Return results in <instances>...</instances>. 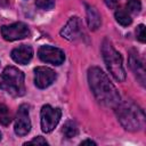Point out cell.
<instances>
[{
    "label": "cell",
    "mask_w": 146,
    "mask_h": 146,
    "mask_svg": "<svg viewBox=\"0 0 146 146\" xmlns=\"http://www.w3.org/2000/svg\"><path fill=\"white\" fill-rule=\"evenodd\" d=\"M88 81L92 94L102 105L115 108L121 102L119 91L102 68L97 66L90 67L88 70Z\"/></svg>",
    "instance_id": "obj_1"
},
{
    "label": "cell",
    "mask_w": 146,
    "mask_h": 146,
    "mask_svg": "<svg viewBox=\"0 0 146 146\" xmlns=\"http://www.w3.org/2000/svg\"><path fill=\"white\" fill-rule=\"evenodd\" d=\"M116 116L122 127L128 131H139L145 125V113L130 100L120 102L116 105Z\"/></svg>",
    "instance_id": "obj_2"
},
{
    "label": "cell",
    "mask_w": 146,
    "mask_h": 146,
    "mask_svg": "<svg viewBox=\"0 0 146 146\" xmlns=\"http://www.w3.org/2000/svg\"><path fill=\"white\" fill-rule=\"evenodd\" d=\"M0 89L13 97H21L25 94L24 73L14 66L5 67L0 76Z\"/></svg>",
    "instance_id": "obj_3"
},
{
    "label": "cell",
    "mask_w": 146,
    "mask_h": 146,
    "mask_svg": "<svg viewBox=\"0 0 146 146\" xmlns=\"http://www.w3.org/2000/svg\"><path fill=\"white\" fill-rule=\"evenodd\" d=\"M102 54H103L104 62H105L110 73L113 75V78L119 82L124 81L125 71H124V67L122 64V57H121L120 52H117L114 49V47L107 39H105L102 44Z\"/></svg>",
    "instance_id": "obj_4"
},
{
    "label": "cell",
    "mask_w": 146,
    "mask_h": 146,
    "mask_svg": "<svg viewBox=\"0 0 146 146\" xmlns=\"http://www.w3.org/2000/svg\"><path fill=\"white\" fill-rule=\"evenodd\" d=\"M41 129L43 132H50L58 124L62 110L58 107H51L50 105H43L41 108Z\"/></svg>",
    "instance_id": "obj_5"
},
{
    "label": "cell",
    "mask_w": 146,
    "mask_h": 146,
    "mask_svg": "<svg viewBox=\"0 0 146 146\" xmlns=\"http://www.w3.org/2000/svg\"><path fill=\"white\" fill-rule=\"evenodd\" d=\"M1 34L7 41H15L29 36L30 31L26 24L22 22H16L10 25H3L1 27Z\"/></svg>",
    "instance_id": "obj_6"
},
{
    "label": "cell",
    "mask_w": 146,
    "mask_h": 146,
    "mask_svg": "<svg viewBox=\"0 0 146 146\" xmlns=\"http://www.w3.org/2000/svg\"><path fill=\"white\" fill-rule=\"evenodd\" d=\"M31 130V120L29 105L22 104L18 107L17 115L15 119V133L18 136H25Z\"/></svg>",
    "instance_id": "obj_7"
},
{
    "label": "cell",
    "mask_w": 146,
    "mask_h": 146,
    "mask_svg": "<svg viewBox=\"0 0 146 146\" xmlns=\"http://www.w3.org/2000/svg\"><path fill=\"white\" fill-rule=\"evenodd\" d=\"M38 56L42 62H46L52 65H60L65 59L64 52L59 48H56L52 46H41L39 48Z\"/></svg>",
    "instance_id": "obj_8"
},
{
    "label": "cell",
    "mask_w": 146,
    "mask_h": 146,
    "mask_svg": "<svg viewBox=\"0 0 146 146\" xmlns=\"http://www.w3.org/2000/svg\"><path fill=\"white\" fill-rule=\"evenodd\" d=\"M56 80V73L46 66H38L34 68V83L38 88L44 89L52 84Z\"/></svg>",
    "instance_id": "obj_9"
},
{
    "label": "cell",
    "mask_w": 146,
    "mask_h": 146,
    "mask_svg": "<svg viewBox=\"0 0 146 146\" xmlns=\"http://www.w3.org/2000/svg\"><path fill=\"white\" fill-rule=\"evenodd\" d=\"M82 34V24L79 17H71L60 31V35L70 41L76 40Z\"/></svg>",
    "instance_id": "obj_10"
},
{
    "label": "cell",
    "mask_w": 146,
    "mask_h": 146,
    "mask_svg": "<svg viewBox=\"0 0 146 146\" xmlns=\"http://www.w3.org/2000/svg\"><path fill=\"white\" fill-rule=\"evenodd\" d=\"M10 56H11V58L16 63L25 65V64H27L32 59V57H33V49L30 46L22 44V46L17 47V48L13 49Z\"/></svg>",
    "instance_id": "obj_11"
},
{
    "label": "cell",
    "mask_w": 146,
    "mask_h": 146,
    "mask_svg": "<svg viewBox=\"0 0 146 146\" xmlns=\"http://www.w3.org/2000/svg\"><path fill=\"white\" fill-rule=\"evenodd\" d=\"M129 66L132 70V72L135 73V75L138 79V81L144 86L145 84V68H144V64L140 60V58L137 55V52H135V51H131L130 55H129Z\"/></svg>",
    "instance_id": "obj_12"
},
{
    "label": "cell",
    "mask_w": 146,
    "mask_h": 146,
    "mask_svg": "<svg viewBox=\"0 0 146 146\" xmlns=\"http://www.w3.org/2000/svg\"><path fill=\"white\" fill-rule=\"evenodd\" d=\"M86 13H87V23H88L89 29L97 30L102 24L100 14L94 6L87 5V3H86Z\"/></svg>",
    "instance_id": "obj_13"
},
{
    "label": "cell",
    "mask_w": 146,
    "mask_h": 146,
    "mask_svg": "<svg viewBox=\"0 0 146 146\" xmlns=\"http://www.w3.org/2000/svg\"><path fill=\"white\" fill-rule=\"evenodd\" d=\"M115 19L119 24H121L122 26H128L132 23V18L130 16V13L125 9H116L115 14Z\"/></svg>",
    "instance_id": "obj_14"
},
{
    "label": "cell",
    "mask_w": 146,
    "mask_h": 146,
    "mask_svg": "<svg viewBox=\"0 0 146 146\" xmlns=\"http://www.w3.org/2000/svg\"><path fill=\"white\" fill-rule=\"evenodd\" d=\"M63 133L66 138H73L79 133V129L76 123L73 120H68L65 122L64 127H63Z\"/></svg>",
    "instance_id": "obj_15"
},
{
    "label": "cell",
    "mask_w": 146,
    "mask_h": 146,
    "mask_svg": "<svg viewBox=\"0 0 146 146\" xmlns=\"http://www.w3.org/2000/svg\"><path fill=\"white\" fill-rule=\"evenodd\" d=\"M11 122V115L8 107L0 103V123L3 125H8Z\"/></svg>",
    "instance_id": "obj_16"
},
{
    "label": "cell",
    "mask_w": 146,
    "mask_h": 146,
    "mask_svg": "<svg viewBox=\"0 0 146 146\" xmlns=\"http://www.w3.org/2000/svg\"><path fill=\"white\" fill-rule=\"evenodd\" d=\"M141 9V3L139 0H128L127 2V10L131 14H138Z\"/></svg>",
    "instance_id": "obj_17"
},
{
    "label": "cell",
    "mask_w": 146,
    "mask_h": 146,
    "mask_svg": "<svg viewBox=\"0 0 146 146\" xmlns=\"http://www.w3.org/2000/svg\"><path fill=\"white\" fill-rule=\"evenodd\" d=\"M35 5L40 9L50 10L55 6V0H35Z\"/></svg>",
    "instance_id": "obj_18"
},
{
    "label": "cell",
    "mask_w": 146,
    "mask_h": 146,
    "mask_svg": "<svg viewBox=\"0 0 146 146\" xmlns=\"http://www.w3.org/2000/svg\"><path fill=\"white\" fill-rule=\"evenodd\" d=\"M136 35H137V39H138L140 42H145V26H144L143 24H140V25L137 26Z\"/></svg>",
    "instance_id": "obj_19"
},
{
    "label": "cell",
    "mask_w": 146,
    "mask_h": 146,
    "mask_svg": "<svg viewBox=\"0 0 146 146\" xmlns=\"http://www.w3.org/2000/svg\"><path fill=\"white\" fill-rule=\"evenodd\" d=\"M30 145V144H36V145H48V143H47V140L43 138V137H41V136H39V137H36V138H34V139H32L31 141H29V143H26L25 145Z\"/></svg>",
    "instance_id": "obj_20"
},
{
    "label": "cell",
    "mask_w": 146,
    "mask_h": 146,
    "mask_svg": "<svg viewBox=\"0 0 146 146\" xmlns=\"http://www.w3.org/2000/svg\"><path fill=\"white\" fill-rule=\"evenodd\" d=\"M105 3L110 8H115L116 5L119 3V0H105Z\"/></svg>",
    "instance_id": "obj_21"
},
{
    "label": "cell",
    "mask_w": 146,
    "mask_h": 146,
    "mask_svg": "<svg viewBox=\"0 0 146 146\" xmlns=\"http://www.w3.org/2000/svg\"><path fill=\"white\" fill-rule=\"evenodd\" d=\"M86 144H89V145H96V143H95V141H92V140H89V139L81 141V145H86Z\"/></svg>",
    "instance_id": "obj_22"
},
{
    "label": "cell",
    "mask_w": 146,
    "mask_h": 146,
    "mask_svg": "<svg viewBox=\"0 0 146 146\" xmlns=\"http://www.w3.org/2000/svg\"><path fill=\"white\" fill-rule=\"evenodd\" d=\"M0 140H1V132H0Z\"/></svg>",
    "instance_id": "obj_23"
}]
</instances>
